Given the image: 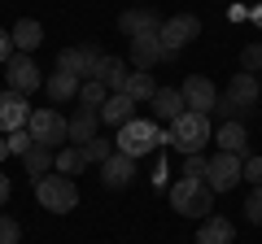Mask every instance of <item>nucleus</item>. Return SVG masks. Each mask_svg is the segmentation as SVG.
Here are the masks:
<instances>
[{"label":"nucleus","instance_id":"2eb2a0df","mask_svg":"<svg viewBox=\"0 0 262 244\" xmlns=\"http://www.w3.org/2000/svg\"><path fill=\"white\" fill-rule=\"evenodd\" d=\"M118 31L127 39H136V35H158L162 31V18L153 9H127V13H118Z\"/></svg>","mask_w":262,"mask_h":244},{"label":"nucleus","instance_id":"1a4fd4ad","mask_svg":"<svg viewBox=\"0 0 262 244\" xmlns=\"http://www.w3.org/2000/svg\"><path fill=\"white\" fill-rule=\"evenodd\" d=\"M5 75H9V92L31 96L35 87H44V79H39V66L31 61V53H13L9 61H5Z\"/></svg>","mask_w":262,"mask_h":244},{"label":"nucleus","instance_id":"9d476101","mask_svg":"<svg viewBox=\"0 0 262 244\" xmlns=\"http://www.w3.org/2000/svg\"><path fill=\"white\" fill-rule=\"evenodd\" d=\"M179 92H184V105L192 113H214V105H219V87L210 83L206 75H188Z\"/></svg>","mask_w":262,"mask_h":244},{"label":"nucleus","instance_id":"f3484780","mask_svg":"<svg viewBox=\"0 0 262 244\" xmlns=\"http://www.w3.org/2000/svg\"><path fill=\"white\" fill-rule=\"evenodd\" d=\"M131 61H136V70H153L158 61H166V53H162V31L158 35H136L131 39Z\"/></svg>","mask_w":262,"mask_h":244},{"label":"nucleus","instance_id":"473e14b6","mask_svg":"<svg viewBox=\"0 0 262 244\" xmlns=\"http://www.w3.org/2000/svg\"><path fill=\"white\" fill-rule=\"evenodd\" d=\"M206 166H210V157H201V153H192V157L184 161V175H192V179H206Z\"/></svg>","mask_w":262,"mask_h":244},{"label":"nucleus","instance_id":"4c0bfd02","mask_svg":"<svg viewBox=\"0 0 262 244\" xmlns=\"http://www.w3.org/2000/svg\"><path fill=\"white\" fill-rule=\"evenodd\" d=\"M249 18H253V27H258V31H262V5H258V9H253V13H249Z\"/></svg>","mask_w":262,"mask_h":244},{"label":"nucleus","instance_id":"a878e982","mask_svg":"<svg viewBox=\"0 0 262 244\" xmlns=\"http://www.w3.org/2000/svg\"><path fill=\"white\" fill-rule=\"evenodd\" d=\"M22 166H27V175H48L53 170V149H39V144H31L27 149V157H22Z\"/></svg>","mask_w":262,"mask_h":244},{"label":"nucleus","instance_id":"2f4dec72","mask_svg":"<svg viewBox=\"0 0 262 244\" xmlns=\"http://www.w3.org/2000/svg\"><path fill=\"white\" fill-rule=\"evenodd\" d=\"M245 218H249V223H262V188L249 192V201H245Z\"/></svg>","mask_w":262,"mask_h":244},{"label":"nucleus","instance_id":"f03ea898","mask_svg":"<svg viewBox=\"0 0 262 244\" xmlns=\"http://www.w3.org/2000/svg\"><path fill=\"white\" fill-rule=\"evenodd\" d=\"M158 144H170V135L162 131V122L153 118H131L118 127V140H114V149L127 153V157H144V153H153Z\"/></svg>","mask_w":262,"mask_h":244},{"label":"nucleus","instance_id":"9b49d317","mask_svg":"<svg viewBox=\"0 0 262 244\" xmlns=\"http://www.w3.org/2000/svg\"><path fill=\"white\" fill-rule=\"evenodd\" d=\"M31 118L27 109V96L22 92H0V135H9V131H22Z\"/></svg>","mask_w":262,"mask_h":244},{"label":"nucleus","instance_id":"a211bd4d","mask_svg":"<svg viewBox=\"0 0 262 244\" xmlns=\"http://www.w3.org/2000/svg\"><path fill=\"white\" fill-rule=\"evenodd\" d=\"M127 75H131V70H127V61H122V57H110V53H105L101 57V61H96V83H105V87H110V92H122V87H127Z\"/></svg>","mask_w":262,"mask_h":244},{"label":"nucleus","instance_id":"ea45409f","mask_svg":"<svg viewBox=\"0 0 262 244\" xmlns=\"http://www.w3.org/2000/svg\"><path fill=\"white\" fill-rule=\"evenodd\" d=\"M258 92H262V75H258Z\"/></svg>","mask_w":262,"mask_h":244},{"label":"nucleus","instance_id":"ddd939ff","mask_svg":"<svg viewBox=\"0 0 262 244\" xmlns=\"http://www.w3.org/2000/svg\"><path fill=\"white\" fill-rule=\"evenodd\" d=\"M96 122H101V109H83V105H79V109L66 118V140L83 149L88 140H96Z\"/></svg>","mask_w":262,"mask_h":244},{"label":"nucleus","instance_id":"7ed1b4c3","mask_svg":"<svg viewBox=\"0 0 262 244\" xmlns=\"http://www.w3.org/2000/svg\"><path fill=\"white\" fill-rule=\"evenodd\" d=\"M166 135H170V144H175L184 157H192V153H201L210 140H214V131H210V113H179L175 122L166 127Z\"/></svg>","mask_w":262,"mask_h":244},{"label":"nucleus","instance_id":"4be33fe9","mask_svg":"<svg viewBox=\"0 0 262 244\" xmlns=\"http://www.w3.org/2000/svg\"><path fill=\"white\" fill-rule=\"evenodd\" d=\"M9 35H13V48H18V53H35V48L44 44V27H39L35 18H22Z\"/></svg>","mask_w":262,"mask_h":244},{"label":"nucleus","instance_id":"aec40b11","mask_svg":"<svg viewBox=\"0 0 262 244\" xmlns=\"http://www.w3.org/2000/svg\"><path fill=\"white\" fill-rule=\"evenodd\" d=\"M214 140H219V153H236V157H245V149H249V131H245V122H223L214 131Z\"/></svg>","mask_w":262,"mask_h":244},{"label":"nucleus","instance_id":"bb28decb","mask_svg":"<svg viewBox=\"0 0 262 244\" xmlns=\"http://www.w3.org/2000/svg\"><path fill=\"white\" fill-rule=\"evenodd\" d=\"M105 96H110V87H105V83H96V79L79 83V105H83V109H101V105H105Z\"/></svg>","mask_w":262,"mask_h":244},{"label":"nucleus","instance_id":"f8f14e48","mask_svg":"<svg viewBox=\"0 0 262 244\" xmlns=\"http://www.w3.org/2000/svg\"><path fill=\"white\" fill-rule=\"evenodd\" d=\"M149 109H153V122H175L179 113H188V105H184V92L179 87H158L153 92V101H149Z\"/></svg>","mask_w":262,"mask_h":244},{"label":"nucleus","instance_id":"58836bf2","mask_svg":"<svg viewBox=\"0 0 262 244\" xmlns=\"http://www.w3.org/2000/svg\"><path fill=\"white\" fill-rule=\"evenodd\" d=\"M9 157V140H5V135H0V161Z\"/></svg>","mask_w":262,"mask_h":244},{"label":"nucleus","instance_id":"6e6552de","mask_svg":"<svg viewBox=\"0 0 262 244\" xmlns=\"http://www.w3.org/2000/svg\"><path fill=\"white\" fill-rule=\"evenodd\" d=\"M105 53H96L92 44H79V48H61L57 53V70H66V75H75L79 83H88V79L96 75V61H101Z\"/></svg>","mask_w":262,"mask_h":244},{"label":"nucleus","instance_id":"0eeeda50","mask_svg":"<svg viewBox=\"0 0 262 244\" xmlns=\"http://www.w3.org/2000/svg\"><path fill=\"white\" fill-rule=\"evenodd\" d=\"M241 175H245V157H236V153H219V157H210V166H206L210 192H232L236 183H241Z\"/></svg>","mask_w":262,"mask_h":244},{"label":"nucleus","instance_id":"dca6fc26","mask_svg":"<svg viewBox=\"0 0 262 244\" xmlns=\"http://www.w3.org/2000/svg\"><path fill=\"white\" fill-rule=\"evenodd\" d=\"M258 96H262V92H258V75H245V70H236L232 83H227V101L241 109V118L253 109V101H258Z\"/></svg>","mask_w":262,"mask_h":244},{"label":"nucleus","instance_id":"b1692460","mask_svg":"<svg viewBox=\"0 0 262 244\" xmlns=\"http://www.w3.org/2000/svg\"><path fill=\"white\" fill-rule=\"evenodd\" d=\"M44 92L53 96L57 105H61V101H79V79L66 75V70H53V75H48V83H44Z\"/></svg>","mask_w":262,"mask_h":244},{"label":"nucleus","instance_id":"393cba45","mask_svg":"<svg viewBox=\"0 0 262 244\" xmlns=\"http://www.w3.org/2000/svg\"><path fill=\"white\" fill-rule=\"evenodd\" d=\"M83 166H88V157H83V149H79V144H66V149L53 153V170H57V175H66V179L79 175Z\"/></svg>","mask_w":262,"mask_h":244},{"label":"nucleus","instance_id":"4468645a","mask_svg":"<svg viewBox=\"0 0 262 244\" xmlns=\"http://www.w3.org/2000/svg\"><path fill=\"white\" fill-rule=\"evenodd\" d=\"M131 175H136V157H127V153H118V149H114V157L101 161V183H105V188H114V192L127 188Z\"/></svg>","mask_w":262,"mask_h":244},{"label":"nucleus","instance_id":"72a5a7b5","mask_svg":"<svg viewBox=\"0 0 262 244\" xmlns=\"http://www.w3.org/2000/svg\"><path fill=\"white\" fill-rule=\"evenodd\" d=\"M241 179H249L253 188H262V157H245V175Z\"/></svg>","mask_w":262,"mask_h":244},{"label":"nucleus","instance_id":"423d86ee","mask_svg":"<svg viewBox=\"0 0 262 244\" xmlns=\"http://www.w3.org/2000/svg\"><path fill=\"white\" fill-rule=\"evenodd\" d=\"M196 35H201V22H196L192 13H175V18H166V22H162V53H166V61L179 57V48H188Z\"/></svg>","mask_w":262,"mask_h":244},{"label":"nucleus","instance_id":"6ab92c4d","mask_svg":"<svg viewBox=\"0 0 262 244\" xmlns=\"http://www.w3.org/2000/svg\"><path fill=\"white\" fill-rule=\"evenodd\" d=\"M136 118V101H131L127 92H110L101 105V122H110V127H122V122Z\"/></svg>","mask_w":262,"mask_h":244},{"label":"nucleus","instance_id":"20e7f679","mask_svg":"<svg viewBox=\"0 0 262 244\" xmlns=\"http://www.w3.org/2000/svg\"><path fill=\"white\" fill-rule=\"evenodd\" d=\"M35 201L44 209H53V214H70V209H79V188H75V179H66V175H39Z\"/></svg>","mask_w":262,"mask_h":244},{"label":"nucleus","instance_id":"cd10ccee","mask_svg":"<svg viewBox=\"0 0 262 244\" xmlns=\"http://www.w3.org/2000/svg\"><path fill=\"white\" fill-rule=\"evenodd\" d=\"M83 157H88V166H92V161H96V166H101L105 157H114V144L96 135V140H88V144H83Z\"/></svg>","mask_w":262,"mask_h":244},{"label":"nucleus","instance_id":"c756f323","mask_svg":"<svg viewBox=\"0 0 262 244\" xmlns=\"http://www.w3.org/2000/svg\"><path fill=\"white\" fill-rule=\"evenodd\" d=\"M0 244H22V227H18V218L0 214Z\"/></svg>","mask_w":262,"mask_h":244},{"label":"nucleus","instance_id":"7c9ffc66","mask_svg":"<svg viewBox=\"0 0 262 244\" xmlns=\"http://www.w3.org/2000/svg\"><path fill=\"white\" fill-rule=\"evenodd\" d=\"M241 70H245V75L262 70V44H245V53H241Z\"/></svg>","mask_w":262,"mask_h":244},{"label":"nucleus","instance_id":"39448f33","mask_svg":"<svg viewBox=\"0 0 262 244\" xmlns=\"http://www.w3.org/2000/svg\"><path fill=\"white\" fill-rule=\"evenodd\" d=\"M27 131H31V140L39 144V149H66V118L57 109H31V118H27Z\"/></svg>","mask_w":262,"mask_h":244},{"label":"nucleus","instance_id":"5701e85b","mask_svg":"<svg viewBox=\"0 0 262 244\" xmlns=\"http://www.w3.org/2000/svg\"><path fill=\"white\" fill-rule=\"evenodd\" d=\"M122 92H127L136 105H140V101L149 105V101H153V92H158V79H153V70H131V75H127V87H122Z\"/></svg>","mask_w":262,"mask_h":244},{"label":"nucleus","instance_id":"412c9836","mask_svg":"<svg viewBox=\"0 0 262 244\" xmlns=\"http://www.w3.org/2000/svg\"><path fill=\"white\" fill-rule=\"evenodd\" d=\"M236 240V227L227 223L223 214H210L201 218V231H196V244H232Z\"/></svg>","mask_w":262,"mask_h":244},{"label":"nucleus","instance_id":"f704fd0d","mask_svg":"<svg viewBox=\"0 0 262 244\" xmlns=\"http://www.w3.org/2000/svg\"><path fill=\"white\" fill-rule=\"evenodd\" d=\"M13 53H18V48H13V35H9L5 27H0V66H5V61H9Z\"/></svg>","mask_w":262,"mask_h":244},{"label":"nucleus","instance_id":"c85d7f7f","mask_svg":"<svg viewBox=\"0 0 262 244\" xmlns=\"http://www.w3.org/2000/svg\"><path fill=\"white\" fill-rule=\"evenodd\" d=\"M5 140H9V157H27V149L35 144V140H31V131H27V127H22V131H9Z\"/></svg>","mask_w":262,"mask_h":244},{"label":"nucleus","instance_id":"c9c22d12","mask_svg":"<svg viewBox=\"0 0 262 244\" xmlns=\"http://www.w3.org/2000/svg\"><path fill=\"white\" fill-rule=\"evenodd\" d=\"M166 179H170V166H166V161H158V170H153V183H158V188H166Z\"/></svg>","mask_w":262,"mask_h":244},{"label":"nucleus","instance_id":"f257e3e1","mask_svg":"<svg viewBox=\"0 0 262 244\" xmlns=\"http://www.w3.org/2000/svg\"><path fill=\"white\" fill-rule=\"evenodd\" d=\"M170 209L184 218H210L214 214V192H210L206 179H192V175H179L170 183Z\"/></svg>","mask_w":262,"mask_h":244},{"label":"nucleus","instance_id":"e433bc0d","mask_svg":"<svg viewBox=\"0 0 262 244\" xmlns=\"http://www.w3.org/2000/svg\"><path fill=\"white\" fill-rule=\"evenodd\" d=\"M9 192H13V183H9V175H5V170H0V205H5V201H9Z\"/></svg>","mask_w":262,"mask_h":244}]
</instances>
